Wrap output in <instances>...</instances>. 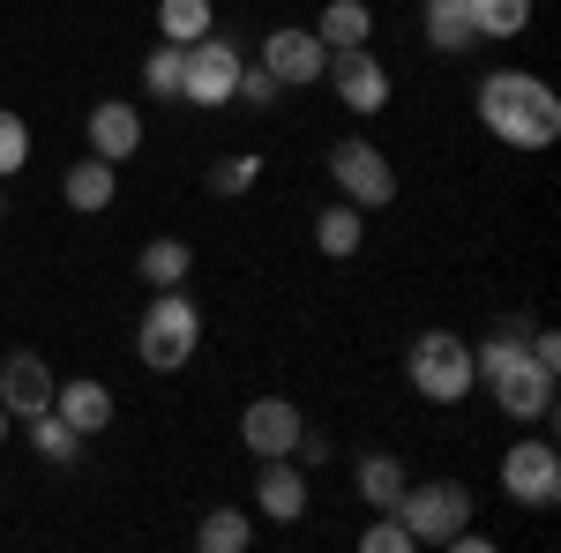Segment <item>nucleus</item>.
I'll use <instances>...</instances> for the list:
<instances>
[{
    "label": "nucleus",
    "instance_id": "nucleus-1",
    "mask_svg": "<svg viewBox=\"0 0 561 553\" xmlns=\"http://www.w3.org/2000/svg\"><path fill=\"white\" fill-rule=\"evenodd\" d=\"M479 120L502 135V142H517V150H547L561 135V97L539 76H486L479 83Z\"/></svg>",
    "mask_w": 561,
    "mask_h": 553
},
{
    "label": "nucleus",
    "instance_id": "nucleus-2",
    "mask_svg": "<svg viewBox=\"0 0 561 553\" xmlns=\"http://www.w3.org/2000/svg\"><path fill=\"white\" fill-rule=\"evenodd\" d=\"M404 375H412V389H420L427 404H465V389L479 382L472 344L457 337V330H427V337H412V359H404Z\"/></svg>",
    "mask_w": 561,
    "mask_h": 553
},
{
    "label": "nucleus",
    "instance_id": "nucleus-3",
    "mask_svg": "<svg viewBox=\"0 0 561 553\" xmlns=\"http://www.w3.org/2000/svg\"><path fill=\"white\" fill-rule=\"evenodd\" d=\"M195 337H203V314H195V299L173 285V292L150 299V314H142V337H135V352H142V367L173 375V367H187V359H195Z\"/></svg>",
    "mask_w": 561,
    "mask_h": 553
},
{
    "label": "nucleus",
    "instance_id": "nucleus-4",
    "mask_svg": "<svg viewBox=\"0 0 561 553\" xmlns=\"http://www.w3.org/2000/svg\"><path fill=\"white\" fill-rule=\"evenodd\" d=\"M397 516H404V531H412L420 546H449V539L465 531V516H472V494L449 486V479H434V486H404V494H397Z\"/></svg>",
    "mask_w": 561,
    "mask_h": 553
},
{
    "label": "nucleus",
    "instance_id": "nucleus-5",
    "mask_svg": "<svg viewBox=\"0 0 561 553\" xmlns=\"http://www.w3.org/2000/svg\"><path fill=\"white\" fill-rule=\"evenodd\" d=\"M330 172H337V187H345L352 210L397 203V172H389V158L375 150V142H337V150H330Z\"/></svg>",
    "mask_w": 561,
    "mask_h": 553
},
{
    "label": "nucleus",
    "instance_id": "nucleus-6",
    "mask_svg": "<svg viewBox=\"0 0 561 553\" xmlns=\"http://www.w3.org/2000/svg\"><path fill=\"white\" fill-rule=\"evenodd\" d=\"M502 494L524 502V509H554V502H561V457H554V441H517V449L502 457Z\"/></svg>",
    "mask_w": 561,
    "mask_h": 553
},
{
    "label": "nucleus",
    "instance_id": "nucleus-7",
    "mask_svg": "<svg viewBox=\"0 0 561 553\" xmlns=\"http://www.w3.org/2000/svg\"><path fill=\"white\" fill-rule=\"evenodd\" d=\"M240 45L232 38H195L187 45V76H180V97H195V105H225L232 83H240Z\"/></svg>",
    "mask_w": 561,
    "mask_h": 553
},
{
    "label": "nucleus",
    "instance_id": "nucleus-8",
    "mask_svg": "<svg viewBox=\"0 0 561 553\" xmlns=\"http://www.w3.org/2000/svg\"><path fill=\"white\" fill-rule=\"evenodd\" d=\"M486 382H494V404H502L510 419H539V412L554 404V375H547L531 352H524V359H510V367H494Z\"/></svg>",
    "mask_w": 561,
    "mask_h": 553
},
{
    "label": "nucleus",
    "instance_id": "nucleus-9",
    "mask_svg": "<svg viewBox=\"0 0 561 553\" xmlns=\"http://www.w3.org/2000/svg\"><path fill=\"white\" fill-rule=\"evenodd\" d=\"M300 412L285 404V396H255L248 412H240V441L255 449V457H293V441H300Z\"/></svg>",
    "mask_w": 561,
    "mask_h": 553
},
{
    "label": "nucleus",
    "instance_id": "nucleus-10",
    "mask_svg": "<svg viewBox=\"0 0 561 553\" xmlns=\"http://www.w3.org/2000/svg\"><path fill=\"white\" fill-rule=\"evenodd\" d=\"M262 68L277 76V83H322V68H330V53L314 31H270L262 45Z\"/></svg>",
    "mask_w": 561,
    "mask_h": 553
},
{
    "label": "nucleus",
    "instance_id": "nucleus-11",
    "mask_svg": "<svg viewBox=\"0 0 561 553\" xmlns=\"http://www.w3.org/2000/svg\"><path fill=\"white\" fill-rule=\"evenodd\" d=\"M255 502H262V516H277V523H300L307 516V471L293 464V457H262Z\"/></svg>",
    "mask_w": 561,
    "mask_h": 553
},
{
    "label": "nucleus",
    "instance_id": "nucleus-12",
    "mask_svg": "<svg viewBox=\"0 0 561 553\" xmlns=\"http://www.w3.org/2000/svg\"><path fill=\"white\" fill-rule=\"evenodd\" d=\"M337 97H345L352 113H382L389 105V76H382V60H375L367 45L337 53Z\"/></svg>",
    "mask_w": 561,
    "mask_h": 553
},
{
    "label": "nucleus",
    "instance_id": "nucleus-13",
    "mask_svg": "<svg viewBox=\"0 0 561 553\" xmlns=\"http://www.w3.org/2000/svg\"><path fill=\"white\" fill-rule=\"evenodd\" d=\"M90 150H98V158H113V165H121V158H135V150H142V113H135V105H121V97L90 105Z\"/></svg>",
    "mask_w": 561,
    "mask_h": 553
},
{
    "label": "nucleus",
    "instance_id": "nucleus-14",
    "mask_svg": "<svg viewBox=\"0 0 561 553\" xmlns=\"http://www.w3.org/2000/svg\"><path fill=\"white\" fill-rule=\"evenodd\" d=\"M0 404H8V412H23V419L53 412V375H45V359L15 352V359L0 367Z\"/></svg>",
    "mask_w": 561,
    "mask_h": 553
},
{
    "label": "nucleus",
    "instance_id": "nucleus-15",
    "mask_svg": "<svg viewBox=\"0 0 561 553\" xmlns=\"http://www.w3.org/2000/svg\"><path fill=\"white\" fill-rule=\"evenodd\" d=\"M53 412L90 441V434L113 426V389H105V382H53Z\"/></svg>",
    "mask_w": 561,
    "mask_h": 553
},
{
    "label": "nucleus",
    "instance_id": "nucleus-16",
    "mask_svg": "<svg viewBox=\"0 0 561 553\" xmlns=\"http://www.w3.org/2000/svg\"><path fill=\"white\" fill-rule=\"evenodd\" d=\"M60 195H68V210H113V158H76L68 180H60Z\"/></svg>",
    "mask_w": 561,
    "mask_h": 553
},
{
    "label": "nucleus",
    "instance_id": "nucleus-17",
    "mask_svg": "<svg viewBox=\"0 0 561 553\" xmlns=\"http://www.w3.org/2000/svg\"><path fill=\"white\" fill-rule=\"evenodd\" d=\"M367 31H375V15H367V0H330L322 8V53H352V45H367Z\"/></svg>",
    "mask_w": 561,
    "mask_h": 553
},
{
    "label": "nucleus",
    "instance_id": "nucleus-18",
    "mask_svg": "<svg viewBox=\"0 0 561 553\" xmlns=\"http://www.w3.org/2000/svg\"><path fill=\"white\" fill-rule=\"evenodd\" d=\"M427 45H434V53H472V45H479L465 0H427Z\"/></svg>",
    "mask_w": 561,
    "mask_h": 553
},
{
    "label": "nucleus",
    "instance_id": "nucleus-19",
    "mask_svg": "<svg viewBox=\"0 0 561 553\" xmlns=\"http://www.w3.org/2000/svg\"><path fill=\"white\" fill-rule=\"evenodd\" d=\"M359 232H367V224H359V210H352V203H330V210L314 217V247H322L330 262L359 255Z\"/></svg>",
    "mask_w": 561,
    "mask_h": 553
},
{
    "label": "nucleus",
    "instance_id": "nucleus-20",
    "mask_svg": "<svg viewBox=\"0 0 561 553\" xmlns=\"http://www.w3.org/2000/svg\"><path fill=\"white\" fill-rule=\"evenodd\" d=\"M465 15H472L479 38H517V31H531V0H465Z\"/></svg>",
    "mask_w": 561,
    "mask_h": 553
},
{
    "label": "nucleus",
    "instance_id": "nucleus-21",
    "mask_svg": "<svg viewBox=\"0 0 561 553\" xmlns=\"http://www.w3.org/2000/svg\"><path fill=\"white\" fill-rule=\"evenodd\" d=\"M210 0H158V31H165V45H195L210 38Z\"/></svg>",
    "mask_w": 561,
    "mask_h": 553
},
{
    "label": "nucleus",
    "instance_id": "nucleus-22",
    "mask_svg": "<svg viewBox=\"0 0 561 553\" xmlns=\"http://www.w3.org/2000/svg\"><path fill=\"white\" fill-rule=\"evenodd\" d=\"M187 269H195L187 240H150V247H142V277H150V292H173Z\"/></svg>",
    "mask_w": 561,
    "mask_h": 553
},
{
    "label": "nucleus",
    "instance_id": "nucleus-23",
    "mask_svg": "<svg viewBox=\"0 0 561 553\" xmlns=\"http://www.w3.org/2000/svg\"><path fill=\"white\" fill-rule=\"evenodd\" d=\"M412 479H404V464L397 457H359V494L375 502V509H397V494H404Z\"/></svg>",
    "mask_w": 561,
    "mask_h": 553
},
{
    "label": "nucleus",
    "instance_id": "nucleus-24",
    "mask_svg": "<svg viewBox=\"0 0 561 553\" xmlns=\"http://www.w3.org/2000/svg\"><path fill=\"white\" fill-rule=\"evenodd\" d=\"M31 441L45 449V464H68V457L83 449V434H76V426L60 419V412H38V419H31Z\"/></svg>",
    "mask_w": 561,
    "mask_h": 553
},
{
    "label": "nucleus",
    "instance_id": "nucleus-25",
    "mask_svg": "<svg viewBox=\"0 0 561 553\" xmlns=\"http://www.w3.org/2000/svg\"><path fill=\"white\" fill-rule=\"evenodd\" d=\"M180 76H187V45H158L142 60V83L158 90V97H180Z\"/></svg>",
    "mask_w": 561,
    "mask_h": 553
},
{
    "label": "nucleus",
    "instance_id": "nucleus-26",
    "mask_svg": "<svg viewBox=\"0 0 561 553\" xmlns=\"http://www.w3.org/2000/svg\"><path fill=\"white\" fill-rule=\"evenodd\" d=\"M195 539H203V553H240V546H248V516H240V509H217V516H203V531H195Z\"/></svg>",
    "mask_w": 561,
    "mask_h": 553
},
{
    "label": "nucleus",
    "instance_id": "nucleus-27",
    "mask_svg": "<svg viewBox=\"0 0 561 553\" xmlns=\"http://www.w3.org/2000/svg\"><path fill=\"white\" fill-rule=\"evenodd\" d=\"M359 546H367V553H412V546H420V539L404 531V516H397V509H382V523H375V531H367Z\"/></svg>",
    "mask_w": 561,
    "mask_h": 553
},
{
    "label": "nucleus",
    "instance_id": "nucleus-28",
    "mask_svg": "<svg viewBox=\"0 0 561 553\" xmlns=\"http://www.w3.org/2000/svg\"><path fill=\"white\" fill-rule=\"evenodd\" d=\"M210 187H217V195H248V187H255V158H248V150H240V158H217Z\"/></svg>",
    "mask_w": 561,
    "mask_h": 553
},
{
    "label": "nucleus",
    "instance_id": "nucleus-29",
    "mask_svg": "<svg viewBox=\"0 0 561 553\" xmlns=\"http://www.w3.org/2000/svg\"><path fill=\"white\" fill-rule=\"evenodd\" d=\"M23 158H31V128L15 113H0V172H23Z\"/></svg>",
    "mask_w": 561,
    "mask_h": 553
},
{
    "label": "nucleus",
    "instance_id": "nucleus-30",
    "mask_svg": "<svg viewBox=\"0 0 561 553\" xmlns=\"http://www.w3.org/2000/svg\"><path fill=\"white\" fill-rule=\"evenodd\" d=\"M232 97H248V105H270V97H277V76H270V68H240Z\"/></svg>",
    "mask_w": 561,
    "mask_h": 553
},
{
    "label": "nucleus",
    "instance_id": "nucleus-31",
    "mask_svg": "<svg viewBox=\"0 0 561 553\" xmlns=\"http://www.w3.org/2000/svg\"><path fill=\"white\" fill-rule=\"evenodd\" d=\"M524 352L547 367V375H561V344H554V330H539V337H524Z\"/></svg>",
    "mask_w": 561,
    "mask_h": 553
},
{
    "label": "nucleus",
    "instance_id": "nucleus-32",
    "mask_svg": "<svg viewBox=\"0 0 561 553\" xmlns=\"http://www.w3.org/2000/svg\"><path fill=\"white\" fill-rule=\"evenodd\" d=\"M0 434H8V404H0Z\"/></svg>",
    "mask_w": 561,
    "mask_h": 553
}]
</instances>
